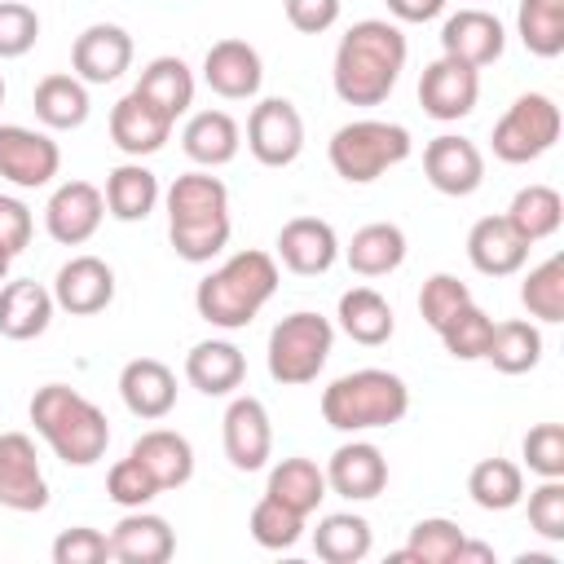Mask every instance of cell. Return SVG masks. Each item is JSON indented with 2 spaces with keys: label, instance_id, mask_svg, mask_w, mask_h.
<instances>
[{
  "label": "cell",
  "instance_id": "cell-1",
  "mask_svg": "<svg viewBox=\"0 0 564 564\" xmlns=\"http://www.w3.org/2000/svg\"><path fill=\"white\" fill-rule=\"evenodd\" d=\"M405 53H410V44L397 22H383V18L352 22L344 31V40L335 48V66H330L335 97L344 106H383L405 70Z\"/></svg>",
  "mask_w": 564,
  "mask_h": 564
},
{
  "label": "cell",
  "instance_id": "cell-2",
  "mask_svg": "<svg viewBox=\"0 0 564 564\" xmlns=\"http://www.w3.org/2000/svg\"><path fill=\"white\" fill-rule=\"evenodd\" d=\"M167 242L181 260L207 264L229 242V189L212 172H185L167 185Z\"/></svg>",
  "mask_w": 564,
  "mask_h": 564
},
{
  "label": "cell",
  "instance_id": "cell-3",
  "mask_svg": "<svg viewBox=\"0 0 564 564\" xmlns=\"http://www.w3.org/2000/svg\"><path fill=\"white\" fill-rule=\"evenodd\" d=\"M273 291H278V260L269 251L247 247L198 282L194 308L203 322H212L220 330H242L273 300Z\"/></svg>",
  "mask_w": 564,
  "mask_h": 564
},
{
  "label": "cell",
  "instance_id": "cell-4",
  "mask_svg": "<svg viewBox=\"0 0 564 564\" xmlns=\"http://www.w3.org/2000/svg\"><path fill=\"white\" fill-rule=\"evenodd\" d=\"M31 423H35V432L48 441V449L66 467H93L97 458H106V445H110L106 414L84 392L66 388V383L35 388V397H31Z\"/></svg>",
  "mask_w": 564,
  "mask_h": 564
},
{
  "label": "cell",
  "instance_id": "cell-5",
  "mask_svg": "<svg viewBox=\"0 0 564 564\" xmlns=\"http://www.w3.org/2000/svg\"><path fill=\"white\" fill-rule=\"evenodd\" d=\"M410 410V388L401 375L366 366L352 375H339L322 392V419L335 432H370V427H392Z\"/></svg>",
  "mask_w": 564,
  "mask_h": 564
},
{
  "label": "cell",
  "instance_id": "cell-6",
  "mask_svg": "<svg viewBox=\"0 0 564 564\" xmlns=\"http://www.w3.org/2000/svg\"><path fill=\"white\" fill-rule=\"evenodd\" d=\"M410 132L401 123H388V119H352L344 128H335L326 154H330V167L335 176H344L348 185H370L379 181L388 167L405 163L410 159Z\"/></svg>",
  "mask_w": 564,
  "mask_h": 564
},
{
  "label": "cell",
  "instance_id": "cell-7",
  "mask_svg": "<svg viewBox=\"0 0 564 564\" xmlns=\"http://www.w3.org/2000/svg\"><path fill=\"white\" fill-rule=\"evenodd\" d=\"M330 344H335V326L330 317L322 313H286L273 330H269V375L273 383L282 388H300V383H313L330 357Z\"/></svg>",
  "mask_w": 564,
  "mask_h": 564
},
{
  "label": "cell",
  "instance_id": "cell-8",
  "mask_svg": "<svg viewBox=\"0 0 564 564\" xmlns=\"http://www.w3.org/2000/svg\"><path fill=\"white\" fill-rule=\"evenodd\" d=\"M560 141V106L546 93H524L494 123V154L502 163H533Z\"/></svg>",
  "mask_w": 564,
  "mask_h": 564
},
{
  "label": "cell",
  "instance_id": "cell-9",
  "mask_svg": "<svg viewBox=\"0 0 564 564\" xmlns=\"http://www.w3.org/2000/svg\"><path fill=\"white\" fill-rule=\"evenodd\" d=\"M247 150L264 167H286L304 150V119L286 97H264L247 115Z\"/></svg>",
  "mask_w": 564,
  "mask_h": 564
},
{
  "label": "cell",
  "instance_id": "cell-10",
  "mask_svg": "<svg viewBox=\"0 0 564 564\" xmlns=\"http://www.w3.org/2000/svg\"><path fill=\"white\" fill-rule=\"evenodd\" d=\"M476 97H480V70L458 62V57H436L423 66V79H419V106L423 115H432L436 123H454L463 115L476 110Z\"/></svg>",
  "mask_w": 564,
  "mask_h": 564
},
{
  "label": "cell",
  "instance_id": "cell-11",
  "mask_svg": "<svg viewBox=\"0 0 564 564\" xmlns=\"http://www.w3.org/2000/svg\"><path fill=\"white\" fill-rule=\"evenodd\" d=\"M62 150L48 132L22 128V123H0V176L18 189H40L57 176Z\"/></svg>",
  "mask_w": 564,
  "mask_h": 564
},
{
  "label": "cell",
  "instance_id": "cell-12",
  "mask_svg": "<svg viewBox=\"0 0 564 564\" xmlns=\"http://www.w3.org/2000/svg\"><path fill=\"white\" fill-rule=\"evenodd\" d=\"M0 507L9 511L48 507V480L40 471L35 441L26 432H0Z\"/></svg>",
  "mask_w": 564,
  "mask_h": 564
},
{
  "label": "cell",
  "instance_id": "cell-13",
  "mask_svg": "<svg viewBox=\"0 0 564 564\" xmlns=\"http://www.w3.org/2000/svg\"><path fill=\"white\" fill-rule=\"evenodd\" d=\"M423 176H427L432 189H441L449 198H467L485 181V154H480L476 141L441 132L423 145Z\"/></svg>",
  "mask_w": 564,
  "mask_h": 564
},
{
  "label": "cell",
  "instance_id": "cell-14",
  "mask_svg": "<svg viewBox=\"0 0 564 564\" xmlns=\"http://www.w3.org/2000/svg\"><path fill=\"white\" fill-rule=\"evenodd\" d=\"M101 216H106V198L93 181H66L48 194V207H44V229L53 242L62 247H84L97 229H101Z\"/></svg>",
  "mask_w": 564,
  "mask_h": 564
},
{
  "label": "cell",
  "instance_id": "cell-15",
  "mask_svg": "<svg viewBox=\"0 0 564 564\" xmlns=\"http://www.w3.org/2000/svg\"><path fill=\"white\" fill-rule=\"evenodd\" d=\"M225 436V458L234 471H260L273 454V427H269V410L260 397H234L220 423Z\"/></svg>",
  "mask_w": 564,
  "mask_h": 564
},
{
  "label": "cell",
  "instance_id": "cell-16",
  "mask_svg": "<svg viewBox=\"0 0 564 564\" xmlns=\"http://www.w3.org/2000/svg\"><path fill=\"white\" fill-rule=\"evenodd\" d=\"M70 75L84 84H115L132 66V35L115 22H93L70 44Z\"/></svg>",
  "mask_w": 564,
  "mask_h": 564
},
{
  "label": "cell",
  "instance_id": "cell-17",
  "mask_svg": "<svg viewBox=\"0 0 564 564\" xmlns=\"http://www.w3.org/2000/svg\"><path fill=\"white\" fill-rule=\"evenodd\" d=\"M115 300V269L101 256H70L53 278V304L70 317H93Z\"/></svg>",
  "mask_w": 564,
  "mask_h": 564
},
{
  "label": "cell",
  "instance_id": "cell-18",
  "mask_svg": "<svg viewBox=\"0 0 564 564\" xmlns=\"http://www.w3.org/2000/svg\"><path fill=\"white\" fill-rule=\"evenodd\" d=\"M502 48H507L502 22H498L489 9H480V4L449 13L445 26H441V53H445V57H458V62H467V66H476V70L489 66V62H498Z\"/></svg>",
  "mask_w": 564,
  "mask_h": 564
},
{
  "label": "cell",
  "instance_id": "cell-19",
  "mask_svg": "<svg viewBox=\"0 0 564 564\" xmlns=\"http://www.w3.org/2000/svg\"><path fill=\"white\" fill-rule=\"evenodd\" d=\"M388 485V458L370 441H344L326 463V489H335L348 502L379 498Z\"/></svg>",
  "mask_w": 564,
  "mask_h": 564
},
{
  "label": "cell",
  "instance_id": "cell-20",
  "mask_svg": "<svg viewBox=\"0 0 564 564\" xmlns=\"http://www.w3.org/2000/svg\"><path fill=\"white\" fill-rule=\"evenodd\" d=\"M203 79L216 97L225 101H247L260 93V79H264V66H260V53L247 44V40H216L203 57Z\"/></svg>",
  "mask_w": 564,
  "mask_h": 564
},
{
  "label": "cell",
  "instance_id": "cell-21",
  "mask_svg": "<svg viewBox=\"0 0 564 564\" xmlns=\"http://www.w3.org/2000/svg\"><path fill=\"white\" fill-rule=\"evenodd\" d=\"M167 137H172V119H167L154 101H145L137 88L115 101V110H110V141H115L128 159L159 154V150L167 145Z\"/></svg>",
  "mask_w": 564,
  "mask_h": 564
},
{
  "label": "cell",
  "instance_id": "cell-22",
  "mask_svg": "<svg viewBox=\"0 0 564 564\" xmlns=\"http://www.w3.org/2000/svg\"><path fill=\"white\" fill-rule=\"evenodd\" d=\"M273 247H278V260L291 273H300V278L326 273L335 264V256H339V238H335V229L322 216H291L278 229V242Z\"/></svg>",
  "mask_w": 564,
  "mask_h": 564
},
{
  "label": "cell",
  "instance_id": "cell-23",
  "mask_svg": "<svg viewBox=\"0 0 564 564\" xmlns=\"http://www.w3.org/2000/svg\"><path fill=\"white\" fill-rule=\"evenodd\" d=\"M529 247L533 242H524L507 225V216H480L471 225V234H467V260L485 278H511V273H520L524 260H529Z\"/></svg>",
  "mask_w": 564,
  "mask_h": 564
},
{
  "label": "cell",
  "instance_id": "cell-24",
  "mask_svg": "<svg viewBox=\"0 0 564 564\" xmlns=\"http://www.w3.org/2000/svg\"><path fill=\"white\" fill-rule=\"evenodd\" d=\"M119 397L128 405V414L137 419H163L176 405V375L159 361V357H132L119 370Z\"/></svg>",
  "mask_w": 564,
  "mask_h": 564
},
{
  "label": "cell",
  "instance_id": "cell-25",
  "mask_svg": "<svg viewBox=\"0 0 564 564\" xmlns=\"http://www.w3.org/2000/svg\"><path fill=\"white\" fill-rule=\"evenodd\" d=\"M176 551V538H172V524L145 507L128 511L115 529H110V560H123V564H163L172 560Z\"/></svg>",
  "mask_w": 564,
  "mask_h": 564
},
{
  "label": "cell",
  "instance_id": "cell-26",
  "mask_svg": "<svg viewBox=\"0 0 564 564\" xmlns=\"http://www.w3.org/2000/svg\"><path fill=\"white\" fill-rule=\"evenodd\" d=\"M53 291L40 286L35 278H13V282H0V335L4 339H35L48 330L53 322Z\"/></svg>",
  "mask_w": 564,
  "mask_h": 564
},
{
  "label": "cell",
  "instance_id": "cell-27",
  "mask_svg": "<svg viewBox=\"0 0 564 564\" xmlns=\"http://www.w3.org/2000/svg\"><path fill=\"white\" fill-rule=\"evenodd\" d=\"M185 379L203 397H229L247 379V357L229 339H203V344H194L185 352Z\"/></svg>",
  "mask_w": 564,
  "mask_h": 564
},
{
  "label": "cell",
  "instance_id": "cell-28",
  "mask_svg": "<svg viewBox=\"0 0 564 564\" xmlns=\"http://www.w3.org/2000/svg\"><path fill=\"white\" fill-rule=\"evenodd\" d=\"M128 454L154 476L159 489H181V485L194 476V445H189L181 432H172V427H150V432H141Z\"/></svg>",
  "mask_w": 564,
  "mask_h": 564
},
{
  "label": "cell",
  "instance_id": "cell-29",
  "mask_svg": "<svg viewBox=\"0 0 564 564\" xmlns=\"http://www.w3.org/2000/svg\"><path fill=\"white\" fill-rule=\"evenodd\" d=\"M339 330L352 339V344H366V348H379L392 339L397 330V317H392V304L375 291V286H352L339 295Z\"/></svg>",
  "mask_w": 564,
  "mask_h": 564
},
{
  "label": "cell",
  "instance_id": "cell-30",
  "mask_svg": "<svg viewBox=\"0 0 564 564\" xmlns=\"http://www.w3.org/2000/svg\"><path fill=\"white\" fill-rule=\"evenodd\" d=\"M344 260L361 278H388L405 260V234H401V225H392V220L361 225L352 234V242L344 247Z\"/></svg>",
  "mask_w": 564,
  "mask_h": 564
},
{
  "label": "cell",
  "instance_id": "cell-31",
  "mask_svg": "<svg viewBox=\"0 0 564 564\" xmlns=\"http://www.w3.org/2000/svg\"><path fill=\"white\" fill-rule=\"evenodd\" d=\"M31 106H35V119H40L44 128L66 132V128H79V123L88 119V106H93V101H88V84H84L79 75L57 70V75H44V79L35 84Z\"/></svg>",
  "mask_w": 564,
  "mask_h": 564
},
{
  "label": "cell",
  "instance_id": "cell-32",
  "mask_svg": "<svg viewBox=\"0 0 564 564\" xmlns=\"http://www.w3.org/2000/svg\"><path fill=\"white\" fill-rule=\"evenodd\" d=\"M181 145H185V154L198 167H225L238 154L242 132H238L234 115H225V110H198V115H189V123L181 132Z\"/></svg>",
  "mask_w": 564,
  "mask_h": 564
},
{
  "label": "cell",
  "instance_id": "cell-33",
  "mask_svg": "<svg viewBox=\"0 0 564 564\" xmlns=\"http://www.w3.org/2000/svg\"><path fill=\"white\" fill-rule=\"evenodd\" d=\"M101 198H106V212L115 216V220H123V225H132V220H145L150 212H154V203H159V176L145 167V163H119L110 176H106V189H101Z\"/></svg>",
  "mask_w": 564,
  "mask_h": 564
},
{
  "label": "cell",
  "instance_id": "cell-34",
  "mask_svg": "<svg viewBox=\"0 0 564 564\" xmlns=\"http://www.w3.org/2000/svg\"><path fill=\"white\" fill-rule=\"evenodd\" d=\"M485 361H489L498 375H529V370L542 361V330H538L533 322H524V317L494 322Z\"/></svg>",
  "mask_w": 564,
  "mask_h": 564
},
{
  "label": "cell",
  "instance_id": "cell-35",
  "mask_svg": "<svg viewBox=\"0 0 564 564\" xmlns=\"http://www.w3.org/2000/svg\"><path fill=\"white\" fill-rule=\"evenodd\" d=\"M264 494L308 520V516L322 507V498H326V471H322L313 458H282V463L269 471Z\"/></svg>",
  "mask_w": 564,
  "mask_h": 564
},
{
  "label": "cell",
  "instance_id": "cell-36",
  "mask_svg": "<svg viewBox=\"0 0 564 564\" xmlns=\"http://www.w3.org/2000/svg\"><path fill=\"white\" fill-rule=\"evenodd\" d=\"M137 93L145 97V101H154L172 123H176V115H185L189 106H194V70L181 62V57H154L145 70H141V79H137Z\"/></svg>",
  "mask_w": 564,
  "mask_h": 564
},
{
  "label": "cell",
  "instance_id": "cell-37",
  "mask_svg": "<svg viewBox=\"0 0 564 564\" xmlns=\"http://www.w3.org/2000/svg\"><path fill=\"white\" fill-rule=\"evenodd\" d=\"M502 216H507V225H511L524 242H542V238H551V234L560 229V220H564V198H560V189H551V185H524V189H516V198H511V207H507Z\"/></svg>",
  "mask_w": 564,
  "mask_h": 564
},
{
  "label": "cell",
  "instance_id": "cell-38",
  "mask_svg": "<svg viewBox=\"0 0 564 564\" xmlns=\"http://www.w3.org/2000/svg\"><path fill=\"white\" fill-rule=\"evenodd\" d=\"M313 551L326 564H357L370 555V520L352 516V511H335L322 516L313 529Z\"/></svg>",
  "mask_w": 564,
  "mask_h": 564
},
{
  "label": "cell",
  "instance_id": "cell-39",
  "mask_svg": "<svg viewBox=\"0 0 564 564\" xmlns=\"http://www.w3.org/2000/svg\"><path fill=\"white\" fill-rule=\"evenodd\" d=\"M467 494L480 511H511L524 502V471L511 458H480L467 476Z\"/></svg>",
  "mask_w": 564,
  "mask_h": 564
},
{
  "label": "cell",
  "instance_id": "cell-40",
  "mask_svg": "<svg viewBox=\"0 0 564 564\" xmlns=\"http://www.w3.org/2000/svg\"><path fill=\"white\" fill-rule=\"evenodd\" d=\"M463 538H467V533H463L454 520L427 516V520H419V524L410 529L405 551H397L392 560H410V564H454Z\"/></svg>",
  "mask_w": 564,
  "mask_h": 564
},
{
  "label": "cell",
  "instance_id": "cell-41",
  "mask_svg": "<svg viewBox=\"0 0 564 564\" xmlns=\"http://www.w3.org/2000/svg\"><path fill=\"white\" fill-rule=\"evenodd\" d=\"M520 304L538 322H564V256H551L529 269V278L520 282Z\"/></svg>",
  "mask_w": 564,
  "mask_h": 564
},
{
  "label": "cell",
  "instance_id": "cell-42",
  "mask_svg": "<svg viewBox=\"0 0 564 564\" xmlns=\"http://www.w3.org/2000/svg\"><path fill=\"white\" fill-rule=\"evenodd\" d=\"M441 344L454 361H485V348H489V335H494V317L480 308V304H463L441 330Z\"/></svg>",
  "mask_w": 564,
  "mask_h": 564
},
{
  "label": "cell",
  "instance_id": "cell-43",
  "mask_svg": "<svg viewBox=\"0 0 564 564\" xmlns=\"http://www.w3.org/2000/svg\"><path fill=\"white\" fill-rule=\"evenodd\" d=\"M251 538L264 546V551H291L300 538H304V516L300 511H291V507H282L278 498H260L256 507H251Z\"/></svg>",
  "mask_w": 564,
  "mask_h": 564
},
{
  "label": "cell",
  "instance_id": "cell-44",
  "mask_svg": "<svg viewBox=\"0 0 564 564\" xmlns=\"http://www.w3.org/2000/svg\"><path fill=\"white\" fill-rule=\"evenodd\" d=\"M520 40L533 57H560L564 53V9H546V4H529L520 0Z\"/></svg>",
  "mask_w": 564,
  "mask_h": 564
},
{
  "label": "cell",
  "instance_id": "cell-45",
  "mask_svg": "<svg viewBox=\"0 0 564 564\" xmlns=\"http://www.w3.org/2000/svg\"><path fill=\"white\" fill-rule=\"evenodd\" d=\"M463 304H471V291H467V282H458L454 273H432V278L423 282V291H419V313H423V322H427L432 330H441Z\"/></svg>",
  "mask_w": 564,
  "mask_h": 564
},
{
  "label": "cell",
  "instance_id": "cell-46",
  "mask_svg": "<svg viewBox=\"0 0 564 564\" xmlns=\"http://www.w3.org/2000/svg\"><path fill=\"white\" fill-rule=\"evenodd\" d=\"M106 494H110V502H119L123 511H137V507H145L154 494H163L159 485H154V476L128 454V458H119L110 471H106Z\"/></svg>",
  "mask_w": 564,
  "mask_h": 564
},
{
  "label": "cell",
  "instance_id": "cell-47",
  "mask_svg": "<svg viewBox=\"0 0 564 564\" xmlns=\"http://www.w3.org/2000/svg\"><path fill=\"white\" fill-rule=\"evenodd\" d=\"M529 529L546 542H564V476L529 489Z\"/></svg>",
  "mask_w": 564,
  "mask_h": 564
},
{
  "label": "cell",
  "instance_id": "cell-48",
  "mask_svg": "<svg viewBox=\"0 0 564 564\" xmlns=\"http://www.w3.org/2000/svg\"><path fill=\"white\" fill-rule=\"evenodd\" d=\"M40 40V13L22 0H0V62L31 53Z\"/></svg>",
  "mask_w": 564,
  "mask_h": 564
},
{
  "label": "cell",
  "instance_id": "cell-49",
  "mask_svg": "<svg viewBox=\"0 0 564 564\" xmlns=\"http://www.w3.org/2000/svg\"><path fill=\"white\" fill-rule=\"evenodd\" d=\"M520 449H524L529 471H538L542 480L564 476V427H560V423H538V427H529Z\"/></svg>",
  "mask_w": 564,
  "mask_h": 564
},
{
  "label": "cell",
  "instance_id": "cell-50",
  "mask_svg": "<svg viewBox=\"0 0 564 564\" xmlns=\"http://www.w3.org/2000/svg\"><path fill=\"white\" fill-rule=\"evenodd\" d=\"M101 560H110V538L88 524L62 529L53 542V564H101Z\"/></svg>",
  "mask_w": 564,
  "mask_h": 564
},
{
  "label": "cell",
  "instance_id": "cell-51",
  "mask_svg": "<svg viewBox=\"0 0 564 564\" xmlns=\"http://www.w3.org/2000/svg\"><path fill=\"white\" fill-rule=\"evenodd\" d=\"M31 229H35L31 207H26L22 198L0 194V251H4V256H18V251L31 242Z\"/></svg>",
  "mask_w": 564,
  "mask_h": 564
},
{
  "label": "cell",
  "instance_id": "cell-52",
  "mask_svg": "<svg viewBox=\"0 0 564 564\" xmlns=\"http://www.w3.org/2000/svg\"><path fill=\"white\" fill-rule=\"evenodd\" d=\"M286 22L304 35H322L339 22V0H286Z\"/></svg>",
  "mask_w": 564,
  "mask_h": 564
},
{
  "label": "cell",
  "instance_id": "cell-53",
  "mask_svg": "<svg viewBox=\"0 0 564 564\" xmlns=\"http://www.w3.org/2000/svg\"><path fill=\"white\" fill-rule=\"evenodd\" d=\"M383 4L397 22H432L445 9V0H383Z\"/></svg>",
  "mask_w": 564,
  "mask_h": 564
},
{
  "label": "cell",
  "instance_id": "cell-54",
  "mask_svg": "<svg viewBox=\"0 0 564 564\" xmlns=\"http://www.w3.org/2000/svg\"><path fill=\"white\" fill-rule=\"evenodd\" d=\"M467 560H480V564H494V546H485V542H467V538H463V546H458V555H454V564H467Z\"/></svg>",
  "mask_w": 564,
  "mask_h": 564
},
{
  "label": "cell",
  "instance_id": "cell-55",
  "mask_svg": "<svg viewBox=\"0 0 564 564\" xmlns=\"http://www.w3.org/2000/svg\"><path fill=\"white\" fill-rule=\"evenodd\" d=\"M9 260H13V256H4V251H0V282L9 278Z\"/></svg>",
  "mask_w": 564,
  "mask_h": 564
},
{
  "label": "cell",
  "instance_id": "cell-56",
  "mask_svg": "<svg viewBox=\"0 0 564 564\" xmlns=\"http://www.w3.org/2000/svg\"><path fill=\"white\" fill-rule=\"evenodd\" d=\"M529 4H546V9H564V0H529Z\"/></svg>",
  "mask_w": 564,
  "mask_h": 564
},
{
  "label": "cell",
  "instance_id": "cell-57",
  "mask_svg": "<svg viewBox=\"0 0 564 564\" xmlns=\"http://www.w3.org/2000/svg\"><path fill=\"white\" fill-rule=\"evenodd\" d=\"M0 106H4V75H0Z\"/></svg>",
  "mask_w": 564,
  "mask_h": 564
}]
</instances>
